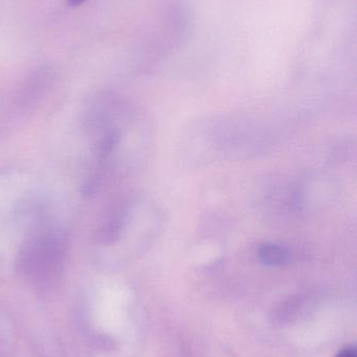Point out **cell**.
<instances>
[{"label": "cell", "instance_id": "6da1fadb", "mask_svg": "<svg viewBox=\"0 0 357 357\" xmlns=\"http://www.w3.org/2000/svg\"><path fill=\"white\" fill-rule=\"evenodd\" d=\"M260 260L266 266H281L289 259V251L276 243H264L259 249Z\"/></svg>", "mask_w": 357, "mask_h": 357}, {"label": "cell", "instance_id": "7a4b0ae2", "mask_svg": "<svg viewBox=\"0 0 357 357\" xmlns=\"http://www.w3.org/2000/svg\"><path fill=\"white\" fill-rule=\"evenodd\" d=\"M335 357H357L356 347L347 346V347L343 348Z\"/></svg>", "mask_w": 357, "mask_h": 357}, {"label": "cell", "instance_id": "3957f363", "mask_svg": "<svg viewBox=\"0 0 357 357\" xmlns=\"http://www.w3.org/2000/svg\"><path fill=\"white\" fill-rule=\"evenodd\" d=\"M66 1L71 8H79L82 4L86 3L89 0H66Z\"/></svg>", "mask_w": 357, "mask_h": 357}]
</instances>
